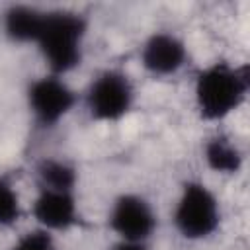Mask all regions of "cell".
<instances>
[{"mask_svg": "<svg viewBox=\"0 0 250 250\" xmlns=\"http://www.w3.org/2000/svg\"><path fill=\"white\" fill-rule=\"evenodd\" d=\"M107 250H148V246H146V242H125V240H119Z\"/></svg>", "mask_w": 250, "mask_h": 250, "instance_id": "cell-14", "label": "cell"}, {"mask_svg": "<svg viewBox=\"0 0 250 250\" xmlns=\"http://www.w3.org/2000/svg\"><path fill=\"white\" fill-rule=\"evenodd\" d=\"M35 178L41 189L74 191L78 184V170L64 158L45 156L35 166Z\"/></svg>", "mask_w": 250, "mask_h": 250, "instance_id": "cell-11", "label": "cell"}, {"mask_svg": "<svg viewBox=\"0 0 250 250\" xmlns=\"http://www.w3.org/2000/svg\"><path fill=\"white\" fill-rule=\"evenodd\" d=\"M135 105V86L127 72L105 68L98 72L84 90V107L94 121L115 123Z\"/></svg>", "mask_w": 250, "mask_h": 250, "instance_id": "cell-4", "label": "cell"}, {"mask_svg": "<svg viewBox=\"0 0 250 250\" xmlns=\"http://www.w3.org/2000/svg\"><path fill=\"white\" fill-rule=\"evenodd\" d=\"M21 219L20 193L8 176H0V229L14 227Z\"/></svg>", "mask_w": 250, "mask_h": 250, "instance_id": "cell-12", "label": "cell"}, {"mask_svg": "<svg viewBox=\"0 0 250 250\" xmlns=\"http://www.w3.org/2000/svg\"><path fill=\"white\" fill-rule=\"evenodd\" d=\"M107 225L111 232L125 242H146L158 225L152 203L141 193H119L109 207Z\"/></svg>", "mask_w": 250, "mask_h": 250, "instance_id": "cell-6", "label": "cell"}, {"mask_svg": "<svg viewBox=\"0 0 250 250\" xmlns=\"http://www.w3.org/2000/svg\"><path fill=\"white\" fill-rule=\"evenodd\" d=\"M8 250H59V246L53 232L35 227L18 236V240Z\"/></svg>", "mask_w": 250, "mask_h": 250, "instance_id": "cell-13", "label": "cell"}, {"mask_svg": "<svg viewBox=\"0 0 250 250\" xmlns=\"http://www.w3.org/2000/svg\"><path fill=\"white\" fill-rule=\"evenodd\" d=\"M86 33L88 20L82 14L74 10H47L45 23L35 45L49 68V74L62 78L82 64Z\"/></svg>", "mask_w": 250, "mask_h": 250, "instance_id": "cell-2", "label": "cell"}, {"mask_svg": "<svg viewBox=\"0 0 250 250\" xmlns=\"http://www.w3.org/2000/svg\"><path fill=\"white\" fill-rule=\"evenodd\" d=\"M47 10L29 4H12L2 14V29L4 35L12 43L29 45L37 43L43 23H45Z\"/></svg>", "mask_w": 250, "mask_h": 250, "instance_id": "cell-9", "label": "cell"}, {"mask_svg": "<svg viewBox=\"0 0 250 250\" xmlns=\"http://www.w3.org/2000/svg\"><path fill=\"white\" fill-rule=\"evenodd\" d=\"M188 47L182 37L172 31H154L141 45V64L156 78L178 74L188 62Z\"/></svg>", "mask_w": 250, "mask_h": 250, "instance_id": "cell-7", "label": "cell"}, {"mask_svg": "<svg viewBox=\"0 0 250 250\" xmlns=\"http://www.w3.org/2000/svg\"><path fill=\"white\" fill-rule=\"evenodd\" d=\"M76 100V92L55 74H45L31 80L25 90L27 109L33 121L43 129L57 127L74 109Z\"/></svg>", "mask_w": 250, "mask_h": 250, "instance_id": "cell-5", "label": "cell"}, {"mask_svg": "<svg viewBox=\"0 0 250 250\" xmlns=\"http://www.w3.org/2000/svg\"><path fill=\"white\" fill-rule=\"evenodd\" d=\"M203 160L209 170L221 176H234L244 166V152L225 133H215L203 145Z\"/></svg>", "mask_w": 250, "mask_h": 250, "instance_id": "cell-10", "label": "cell"}, {"mask_svg": "<svg viewBox=\"0 0 250 250\" xmlns=\"http://www.w3.org/2000/svg\"><path fill=\"white\" fill-rule=\"evenodd\" d=\"M172 221L182 238L205 240L221 227V203L203 182L188 180L176 199Z\"/></svg>", "mask_w": 250, "mask_h": 250, "instance_id": "cell-3", "label": "cell"}, {"mask_svg": "<svg viewBox=\"0 0 250 250\" xmlns=\"http://www.w3.org/2000/svg\"><path fill=\"white\" fill-rule=\"evenodd\" d=\"M31 215L39 229L49 232H62L72 229L78 223V201L74 191L59 189H41L31 203Z\"/></svg>", "mask_w": 250, "mask_h": 250, "instance_id": "cell-8", "label": "cell"}, {"mask_svg": "<svg viewBox=\"0 0 250 250\" xmlns=\"http://www.w3.org/2000/svg\"><path fill=\"white\" fill-rule=\"evenodd\" d=\"M250 74L246 64L217 61L201 68L193 82V102L201 119L223 121L246 102Z\"/></svg>", "mask_w": 250, "mask_h": 250, "instance_id": "cell-1", "label": "cell"}]
</instances>
